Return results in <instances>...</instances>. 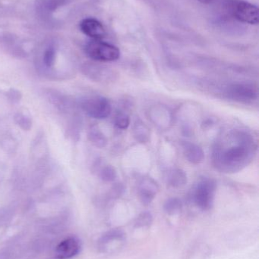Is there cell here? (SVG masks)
Returning <instances> with one entry per match:
<instances>
[{"mask_svg": "<svg viewBox=\"0 0 259 259\" xmlns=\"http://www.w3.org/2000/svg\"><path fill=\"white\" fill-rule=\"evenodd\" d=\"M257 149L256 140L249 131L231 130L213 146L211 162L221 173H237L253 161Z\"/></svg>", "mask_w": 259, "mask_h": 259, "instance_id": "cell-1", "label": "cell"}, {"mask_svg": "<svg viewBox=\"0 0 259 259\" xmlns=\"http://www.w3.org/2000/svg\"><path fill=\"white\" fill-rule=\"evenodd\" d=\"M222 95L231 101L237 103H249L256 101L258 98V90L252 83L245 82L231 83L222 88Z\"/></svg>", "mask_w": 259, "mask_h": 259, "instance_id": "cell-2", "label": "cell"}, {"mask_svg": "<svg viewBox=\"0 0 259 259\" xmlns=\"http://www.w3.org/2000/svg\"><path fill=\"white\" fill-rule=\"evenodd\" d=\"M217 184L211 178L199 180L192 192V199L195 205L206 211L212 207L215 197Z\"/></svg>", "mask_w": 259, "mask_h": 259, "instance_id": "cell-3", "label": "cell"}, {"mask_svg": "<svg viewBox=\"0 0 259 259\" xmlns=\"http://www.w3.org/2000/svg\"><path fill=\"white\" fill-rule=\"evenodd\" d=\"M85 51L90 59L96 62H115L120 57V51L117 47L100 39H92L88 42Z\"/></svg>", "mask_w": 259, "mask_h": 259, "instance_id": "cell-4", "label": "cell"}, {"mask_svg": "<svg viewBox=\"0 0 259 259\" xmlns=\"http://www.w3.org/2000/svg\"><path fill=\"white\" fill-rule=\"evenodd\" d=\"M79 106L88 116L94 119H105L112 112L109 100L100 96L85 97L80 100Z\"/></svg>", "mask_w": 259, "mask_h": 259, "instance_id": "cell-5", "label": "cell"}, {"mask_svg": "<svg viewBox=\"0 0 259 259\" xmlns=\"http://www.w3.org/2000/svg\"><path fill=\"white\" fill-rule=\"evenodd\" d=\"M227 7L230 14L238 21L246 24H258V9L255 5L243 0H230Z\"/></svg>", "mask_w": 259, "mask_h": 259, "instance_id": "cell-6", "label": "cell"}, {"mask_svg": "<svg viewBox=\"0 0 259 259\" xmlns=\"http://www.w3.org/2000/svg\"><path fill=\"white\" fill-rule=\"evenodd\" d=\"M126 242L125 234L121 231H109L100 239V249L106 253L118 252L124 246Z\"/></svg>", "mask_w": 259, "mask_h": 259, "instance_id": "cell-7", "label": "cell"}, {"mask_svg": "<svg viewBox=\"0 0 259 259\" xmlns=\"http://www.w3.org/2000/svg\"><path fill=\"white\" fill-rule=\"evenodd\" d=\"M159 186L156 181L150 177L143 178L138 184V193L140 201L144 205H149L156 197Z\"/></svg>", "mask_w": 259, "mask_h": 259, "instance_id": "cell-8", "label": "cell"}, {"mask_svg": "<svg viewBox=\"0 0 259 259\" xmlns=\"http://www.w3.org/2000/svg\"><path fill=\"white\" fill-rule=\"evenodd\" d=\"M80 251V243L77 239L69 237L62 240L56 249V259H71Z\"/></svg>", "mask_w": 259, "mask_h": 259, "instance_id": "cell-9", "label": "cell"}, {"mask_svg": "<svg viewBox=\"0 0 259 259\" xmlns=\"http://www.w3.org/2000/svg\"><path fill=\"white\" fill-rule=\"evenodd\" d=\"M82 33L93 39H100L106 36V30L103 24L94 18H85L80 23Z\"/></svg>", "mask_w": 259, "mask_h": 259, "instance_id": "cell-10", "label": "cell"}, {"mask_svg": "<svg viewBox=\"0 0 259 259\" xmlns=\"http://www.w3.org/2000/svg\"><path fill=\"white\" fill-rule=\"evenodd\" d=\"M149 116L155 125L164 129L171 123L172 115L168 108L161 105L155 106L149 111Z\"/></svg>", "mask_w": 259, "mask_h": 259, "instance_id": "cell-11", "label": "cell"}, {"mask_svg": "<svg viewBox=\"0 0 259 259\" xmlns=\"http://www.w3.org/2000/svg\"><path fill=\"white\" fill-rule=\"evenodd\" d=\"M184 156L189 162L193 164H199L205 159V152L199 145L191 142L185 141L182 143Z\"/></svg>", "mask_w": 259, "mask_h": 259, "instance_id": "cell-12", "label": "cell"}, {"mask_svg": "<svg viewBox=\"0 0 259 259\" xmlns=\"http://www.w3.org/2000/svg\"><path fill=\"white\" fill-rule=\"evenodd\" d=\"M166 181L170 187L178 189L187 184L188 178L185 170L180 168H173L167 172Z\"/></svg>", "mask_w": 259, "mask_h": 259, "instance_id": "cell-13", "label": "cell"}, {"mask_svg": "<svg viewBox=\"0 0 259 259\" xmlns=\"http://www.w3.org/2000/svg\"><path fill=\"white\" fill-rule=\"evenodd\" d=\"M132 132H133L134 137L138 143H147L150 140V130L141 119H137L135 121Z\"/></svg>", "mask_w": 259, "mask_h": 259, "instance_id": "cell-14", "label": "cell"}, {"mask_svg": "<svg viewBox=\"0 0 259 259\" xmlns=\"http://www.w3.org/2000/svg\"><path fill=\"white\" fill-rule=\"evenodd\" d=\"M88 139L90 142L97 148H103L107 145V138L97 126H93L89 130Z\"/></svg>", "mask_w": 259, "mask_h": 259, "instance_id": "cell-15", "label": "cell"}, {"mask_svg": "<svg viewBox=\"0 0 259 259\" xmlns=\"http://www.w3.org/2000/svg\"><path fill=\"white\" fill-rule=\"evenodd\" d=\"M99 178L104 182H114L117 178V172L115 167L112 165H104L99 171Z\"/></svg>", "mask_w": 259, "mask_h": 259, "instance_id": "cell-16", "label": "cell"}, {"mask_svg": "<svg viewBox=\"0 0 259 259\" xmlns=\"http://www.w3.org/2000/svg\"><path fill=\"white\" fill-rule=\"evenodd\" d=\"M182 204L178 198H170L166 201L164 204V211L169 214H175L179 213L182 209Z\"/></svg>", "mask_w": 259, "mask_h": 259, "instance_id": "cell-17", "label": "cell"}, {"mask_svg": "<svg viewBox=\"0 0 259 259\" xmlns=\"http://www.w3.org/2000/svg\"><path fill=\"white\" fill-rule=\"evenodd\" d=\"M56 62V50L53 47H48L43 56V64L47 69L53 68Z\"/></svg>", "mask_w": 259, "mask_h": 259, "instance_id": "cell-18", "label": "cell"}, {"mask_svg": "<svg viewBox=\"0 0 259 259\" xmlns=\"http://www.w3.org/2000/svg\"><path fill=\"white\" fill-rule=\"evenodd\" d=\"M114 124L117 128L126 130L130 125V118L127 113L123 112H119L114 118Z\"/></svg>", "mask_w": 259, "mask_h": 259, "instance_id": "cell-19", "label": "cell"}, {"mask_svg": "<svg viewBox=\"0 0 259 259\" xmlns=\"http://www.w3.org/2000/svg\"><path fill=\"white\" fill-rule=\"evenodd\" d=\"M15 121L18 126L24 130H29L31 127V121L28 117L26 116L24 114H18L15 116Z\"/></svg>", "mask_w": 259, "mask_h": 259, "instance_id": "cell-20", "label": "cell"}, {"mask_svg": "<svg viewBox=\"0 0 259 259\" xmlns=\"http://www.w3.org/2000/svg\"><path fill=\"white\" fill-rule=\"evenodd\" d=\"M152 222V216L150 213L144 212L140 214L137 219L135 225L137 227H145L151 225Z\"/></svg>", "mask_w": 259, "mask_h": 259, "instance_id": "cell-21", "label": "cell"}, {"mask_svg": "<svg viewBox=\"0 0 259 259\" xmlns=\"http://www.w3.org/2000/svg\"><path fill=\"white\" fill-rule=\"evenodd\" d=\"M125 191V187L122 184H117L114 187L112 188V195L113 196H116L118 197V196H121L123 194V192Z\"/></svg>", "mask_w": 259, "mask_h": 259, "instance_id": "cell-22", "label": "cell"}, {"mask_svg": "<svg viewBox=\"0 0 259 259\" xmlns=\"http://www.w3.org/2000/svg\"><path fill=\"white\" fill-rule=\"evenodd\" d=\"M198 1L200 2V3H204V4H210V3H212L214 0H198Z\"/></svg>", "mask_w": 259, "mask_h": 259, "instance_id": "cell-23", "label": "cell"}]
</instances>
